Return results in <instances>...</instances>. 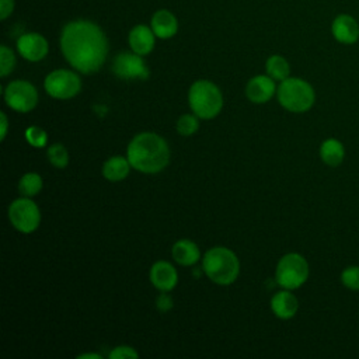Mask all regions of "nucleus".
Returning <instances> with one entry per match:
<instances>
[{"mask_svg":"<svg viewBox=\"0 0 359 359\" xmlns=\"http://www.w3.org/2000/svg\"><path fill=\"white\" fill-rule=\"evenodd\" d=\"M156 306L158 310L161 311H167L172 307V299L170 294H167V292H161V294L157 297L156 300Z\"/></svg>","mask_w":359,"mask_h":359,"instance_id":"c85d7f7f","label":"nucleus"},{"mask_svg":"<svg viewBox=\"0 0 359 359\" xmlns=\"http://www.w3.org/2000/svg\"><path fill=\"white\" fill-rule=\"evenodd\" d=\"M150 27L157 38L170 39L178 32V20L170 10L160 8L151 15Z\"/></svg>","mask_w":359,"mask_h":359,"instance_id":"dca6fc26","label":"nucleus"},{"mask_svg":"<svg viewBox=\"0 0 359 359\" xmlns=\"http://www.w3.org/2000/svg\"><path fill=\"white\" fill-rule=\"evenodd\" d=\"M276 282L283 289H297L309 278V264L306 258L297 252L283 255L276 265Z\"/></svg>","mask_w":359,"mask_h":359,"instance_id":"423d86ee","label":"nucleus"},{"mask_svg":"<svg viewBox=\"0 0 359 359\" xmlns=\"http://www.w3.org/2000/svg\"><path fill=\"white\" fill-rule=\"evenodd\" d=\"M331 34L342 45L356 43L359 41V20L348 13H341L331 22Z\"/></svg>","mask_w":359,"mask_h":359,"instance_id":"f8f14e48","label":"nucleus"},{"mask_svg":"<svg viewBox=\"0 0 359 359\" xmlns=\"http://www.w3.org/2000/svg\"><path fill=\"white\" fill-rule=\"evenodd\" d=\"M137 356L139 353L129 345H119L109 352L111 359H126V358H137Z\"/></svg>","mask_w":359,"mask_h":359,"instance_id":"cd10ccee","label":"nucleus"},{"mask_svg":"<svg viewBox=\"0 0 359 359\" xmlns=\"http://www.w3.org/2000/svg\"><path fill=\"white\" fill-rule=\"evenodd\" d=\"M46 93L57 100H69L81 90V80L77 73L67 69H57L50 72L43 81Z\"/></svg>","mask_w":359,"mask_h":359,"instance_id":"0eeeda50","label":"nucleus"},{"mask_svg":"<svg viewBox=\"0 0 359 359\" xmlns=\"http://www.w3.org/2000/svg\"><path fill=\"white\" fill-rule=\"evenodd\" d=\"M175 128H177V132L180 135L191 136V135H194L199 129V121H198L196 115L185 114V115L178 118Z\"/></svg>","mask_w":359,"mask_h":359,"instance_id":"b1692460","label":"nucleus"},{"mask_svg":"<svg viewBox=\"0 0 359 359\" xmlns=\"http://www.w3.org/2000/svg\"><path fill=\"white\" fill-rule=\"evenodd\" d=\"M279 104L290 112L309 111L316 100V93L311 84L299 77H287L280 81L276 88Z\"/></svg>","mask_w":359,"mask_h":359,"instance_id":"39448f33","label":"nucleus"},{"mask_svg":"<svg viewBox=\"0 0 359 359\" xmlns=\"http://www.w3.org/2000/svg\"><path fill=\"white\" fill-rule=\"evenodd\" d=\"M202 268L212 282L217 285H230L238 276L240 262L231 250L226 247H213L205 252Z\"/></svg>","mask_w":359,"mask_h":359,"instance_id":"7ed1b4c3","label":"nucleus"},{"mask_svg":"<svg viewBox=\"0 0 359 359\" xmlns=\"http://www.w3.org/2000/svg\"><path fill=\"white\" fill-rule=\"evenodd\" d=\"M320 157L321 160L330 165V167H337L344 161L345 157V147L344 144L334 137H330L324 140L320 146Z\"/></svg>","mask_w":359,"mask_h":359,"instance_id":"aec40b11","label":"nucleus"},{"mask_svg":"<svg viewBox=\"0 0 359 359\" xmlns=\"http://www.w3.org/2000/svg\"><path fill=\"white\" fill-rule=\"evenodd\" d=\"M276 93L275 80L268 74L252 77L245 86V95L254 104H264Z\"/></svg>","mask_w":359,"mask_h":359,"instance_id":"ddd939ff","label":"nucleus"},{"mask_svg":"<svg viewBox=\"0 0 359 359\" xmlns=\"http://www.w3.org/2000/svg\"><path fill=\"white\" fill-rule=\"evenodd\" d=\"M265 70L269 77H272L273 80H278V81L287 79L290 74L289 62L280 55L269 56L265 62Z\"/></svg>","mask_w":359,"mask_h":359,"instance_id":"412c9836","label":"nucleus"},{"mask_svg":"<svg viewBox=\"0 0 359 359\" xmlns=\"http://www.w3.org/2000/svg\"><path fill=\"white\" fill-rule=\"evenodd\" d=\"M6 104L17 112H29L38 104V91L29 81H10L4 90Z\"/></svg>","mask_w":359,"mask_h":359,"instance_id":"1a4fd4ad","label":"nucleus"},{"mask_svg":"<svg viewBox=\"0 0 359 359\" xmlns=\"http://www.w3.org/2000/svg\"><path fill=\"white\" fill-rule=\"evenodd\" d=\"M0 118H1V135H0V140H4L7 136V128H8V121L4 112H0Z\"/></svg>","mask_w":359,"mask_h":359,"instance_id":"7c9ffc66","label":"nucleus"},{"mask_svg":"<svg viewBox=\"0 0 359 359\" xmlns=\"http://www.w3.org/2000/svg\"><path fill=\"white\" fill-rule=\"evenodd\" d=\"M15 1L14 0H0V18L4 21L14 11Z\"/></svg>","mask_w":359,"mask_h":359,"instance_id":"c756f323","label":"nucleus"},{"mask_svg":"<svg viewBox=\"0 0 359 359\" xmlns=\"http://www.w3.org/2000/svg\"><path fill=\"white\" fill-rule=\"evenodd\" d=\"M271 309L278 318L289 320L296 314V311L299 309V302H297L296 296L289 289H285V290L276 292L272 296Z\"/></svg>","mask_w":359,"mask_h":359,"instance_id":"f3484780","label":"nucleus"},{"mask_svg":"<svg viewBox=\"0 0 359 359\" xmlns=\"http://www.w3.org/2000/svg\"><path fill=\"white\" fill-rule=\"evenodd\" d=\"M172 258L184 266L194 265L201 258L199 247L191 240H180L172 245Z\"/></svg>","mask_w":359,"mask_h":359,"instance_id":"a211bd4d","label":"nucleus"},{"mask_svg":"<svg viewBox=\"0 0 359 359\" xmlns=\"http://www.w3.org/2000/svg\"><path fill=\"white\" fill-rule=\"evenodd\" d=\"M8 219L21 233H32L41 222V212L29 198H18L8 206Z\"/></svg>","mask_w":359,"mask_h":359,"instance_id":"6e6552de","label":"nucleus"},{"mask_svg":"<svg viewBox=\"0 0 359 359\" xmlns=\"http://www.w3.org/2000/svg\"><path fill=\"white\" fill-rule=\"evenodd\" d=\"M77 358H79V359H90V358H93V359H101V355H98V353H83V355H79Z\"/></svg>","mask_w":359,"mask_h":359,"instance_id":"2f4dec72","label":"nucleus"},{"mask_svg":"<svg viewBox=\"0 0 359 359\" xmlns=\"http://www.w3.org/2000/svg\"><path fill=\"white\" fill-rule=\"evenodd\" d=\"M112 72L123 80H146L149 77V69L143 60V56L132 52H121L115 56L112 63Z\"/></svg>","mask_w":359,"mask_h":359,"instance_id":"9d476101","label":"nucleus"},{"mask_svg":"<svg viewBox=\"0 0 359 359\" xmlns=\"http://www.w3.org/2000/svg\"><path fill=\"white\" fill-rule=\"evenodd\" d=\"M25 139H27V142H28L31 146L41 149V147H43V146L46 144V142H48V135H46V132H45L42 128H39V126H29V128H27V130H25Z\"/></svg>","mask_w":359,"mask_h":359,"instance_id":"a878e982","label":"nucleus"},{"mask_svg":"<svg viewBox=\"0 0 359 359\" xmlns=\"http://www.w3.org/2000/svg\"><path fill=\"white\" fill-rule=\"evenodd\" d=\"M17 50L25 60L39 62L48 55L49 43L38 32H25L17 39Z\"/></svg>","mask_w":359,"mask_h":359,"instance_id":"9b49d317","label":"nucleus"},{"mask_svg":"<svg viewBox=\"0 0 359 359\" xmlns=\"http://www.w3.org/2000/svg\"><path fill=\"white\" fill-rule=\"evenodd\" d=\"M156 34L153 32L151 27L146 24H137L135 25L128 35V42L130 46V50L140 56L149 55L156 45Z\"/></svg>","mask_w":359,"mask_h":359,"instance_id":"4468645a","label":"nucleus"},{"mask_svg":"<svg viewBox=\"0 0 359 359\" xmlns=\"http://www.w3.org/2000/svg\"><path fill=\"white\" fill-rule=\"evenodd\" d=\"M60 50L72 67L91 74L107 60L108 39L98 24L83 18L73 20L62 28Z\"/></svg>","mask_w":359,"mask_h":359,"instance_id":"f257e3e1","label":"nucleus"},{"mask_svg":"<svg viewBox=\"0 0 359 359\" xmlns=\"http://www.w3.org/2000/svg\"><path fill=\"white\" fill-rule=\"evenodd\" d=\"M130 163L128 160V157H122V156H114L109 157L104 165H102V175L112 182H118L122 181L128 177L129 171H130Z\"/></svg>","mask_w":359,"mask_h":359,"instance_id":"6ab92c4d","label":"nucleus"},{"mask_svg":"<svg viewBox=\"0 0 359 359\" xmlns=\"http://www.w3.org/2000/svg\"><path fill=\"white\" fill-rule=\"evenodd\" d=\"M188 104L198 118L212 119L222 111L223 95L212 81L198 80L189 87Z\"/></svg>","mask_w":359,"mask_h":359,"instance_id":"20e7f679","label":"nucleus"},{"mask_svg":"<svg viewBox=\"0 0 359 359\" xmlns=\"http://www.w3.org/2000/svg\"><path fill=\"white\" fill-rule=\"evenodd\" d=\"M42 178L39 174L36 172H27L20 178L18 182V191L22 196L31 198L39 194V191L42 189Z\"/></svg>","mask_w":359,"mask_h":359,"instance_id":"4be33fe9","label":"nucleus"},{"mask_svg":"<svg viewBox=\"0 0 359 359\" xmlns=\"http://www.w3.org/2000/svg\"><path fill=\"white\" fill-rule=\"evenodd\" d=\"M150 280L156 289L161 292H170L178 282V273L170 262L157 261L150 268Z\"/></svg>","mask_w":359,"mask_h":359,"instance_id":"2eb2a0df","label":"nucleus"},{"mask_svg":"<svg viewBox=\"0 0 359 359\" xmlns=\"http://www.w3.org/2000/svg\"><path fill=\"white\" fill-rule=\"evenodd\" d=\"M341 282L351 290H359V266L352 265L345 268L341 273Z\"/></svg>","mask_w":359,"mask_h":359,"instance_id":"bb28decb","label":"nucleus"},{"mask_svg":"<svg viewBox=\"0 0 359 359\" xmlns=\"http://www.w3.org/2000/svg\"><path fill=\"white\" fill-rule=\"evenodd\" d=\"M126 157L130 165L144 174H154L164 170L170 161L167 142L154 132H142L128 144Z\"/></svg>","mask_w":359,"mask_h":359,"instance_id":"f03ea898","label":"nucleus"},{"mask_svg":"<svg viewBox=\"0 0 359 359\" xmlns=\"http://www.w3.org/2000/svg\"><path fill=\"white\" fill-rule=\"evenodd\" d=\"M48 160L56 168H65L69 163V153L62 143H55L48 149Z\"/></svg>","mask_w":359,"mask_h":359,"instance_id":"5701e85b","label":"nucleus"},{"mask_svg":"<svg viewBox=\"0 0 359 359\" xmlns=\"http://www.w3.org/2000/svg\"><path fill=\"white\" fill-rule=\"evenodd\" d=\"M15 67V55L14 52L6 46L1 45L0 46V76L6 77L8 76Z\"/></svg>","mask_w":359,"mask_h":359,"instance_id":"393cba45","label":"nucleus"}]
</instances>
